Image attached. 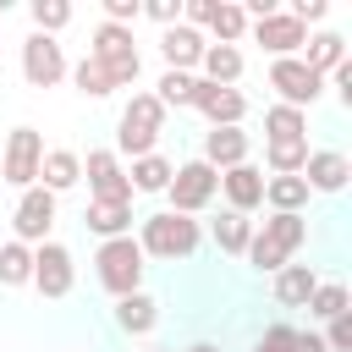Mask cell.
I'll return each mask as SVG.
<instances>
[{
  "label": "cell",
  "mask_w": 352,
  "mask_h": 352,
  "mask_svg": "<svg viewBox=\"0 0 352 352\" xmlns=\"http://www.w3.org/2000/svg\"><path fill=\"white\" fill-rule=\"evenodd\" d=\"M308 242V220L302 214H270L253 236H248V264L258 270V275H275L280 264H292V253Z\"/></svg>",
  "instance_id": "obj_1"
},
{
  "label": "cell",
  "mask_w": 352,
  "mask_h": 352,
  "mask_svg": "<svg viewBox=\"0 0 352 352\" xmlns=\"http://www.w3.org/2000/svg\"><path fill=\"white\" fill-rule=\"evenodd\" d=\"M198 236H204L198 220L160 209V214H143L138 248H143V258H165V264H176V258H192V253H198Z\"/></svg>",
  "instance_id": "obj_2"
},
{
  "label": "cell",
  "mask_w": 352,
  "mask_h": 352,
  "mask_svg": "<svg viewBox=\"0 0 352 352\" xmlns=\"http://www.w3.org/2000/svg\"><path fill=\"white\" fill-rule=\"evenodd\" d=\"M143 248H138V236H110V242H99V253H94V275H99V286L110 292V297H132V292H143Z\"/></svg>",
  "instance_id": "obj_3"
},
{
  "label": "cell",
  "mask_w": 352,
  "mask_h": 352,
  "mask_svg": "<svg viewBox=\"0 0 352 352\" xmlns=\"http://www.w3.org/2000/svg\"><path fill=\"white\" fill-rule=\"evenodd\" d=\"M88 55L110 72V82H116V88L138 82V72H143V55H138V44H132V28H116V22H99V28H94Z\"/></svg>",
  "instance_id": "obj_4"
},
{
  "label": "cell",
  "mask_w": 352,
  "mask_h": 352,
  "mask_svg": "<svg viewBox=\"0 0 352 352\" xmlns=\"http://www.w3.org/2000/svg\"><path fill=\"white\" fill-rule=\"evenodd\" d=\"M214 192H220V170L214 165H204V160H187V165H176V176H170V187H165V198H170V214H198V209H209L214 204Z\"/></svg>",
  "instance_id": "obj_5"
},
{
  "label": "cell",
  "mask_w": 352,
  "mask_h": 352,
  "mask_svg": "<svg viewBox=\"0 0 352 352\" xmlns=\"http://www.w3.org/2000/svg\"><path fill=\"white\" fill-rule=\"evenodd\" d=\"M270 88H275V104L308 110V104L324 94V77H319V72H308L297 55H286V60H270Z\"/></svg>",
  "instance_id": "obj_6"
},
{
  "label": "cell",
  "mask_w": 352,
  "mask_h": 352,
  "mask_svg": "<svg viewBox=\"0 0 352 352\" xmlns=\"http://www.w3.org/2000/svg\"><path fill=\"white\" fill-rule=\"evenodd\" d=\"M38 160H44V138H38L33 126H16V132L6 138L0 176H6L16 192H28V187H38Z\"/></svg>",
  "instance_id": "obj_7"
},
{
  "label": "cell",
  "mask_w": 352,
  "mask_h": 352,
  "mask_svg": "<svg viewBox=\"0 0 352 352\" xmlns=\"http://www.w3.org/2000/svg\"><path fill=\"white\" fill-rule=\"evenodd\" d=\"M66 72H72L66 66V50L50 33H28L22 38V77H28V88H55Z\"/></svg>",
  "instance_id": "obj_8"
},
{
  "label": "cell",
  "mask_w": 352,
  "mask_h": 352,
  "mask_svg": "<svg viewBox=\"0 0 352 352\" xmlns=\"http://www.w3.org/2000/svg\"><path fill=\"white\" fill-rule=\"evenodd\" d=\"M82 176H88V192L99 204H132V182H126V165L116 160V148H88Z\"/></svg>",
  "instance_id": "obj_9"
},
{
  "label": "cell",
  "mask_w": 352,
  "mask_h": 352,
  "mask_svg": "<svg viewBox=\"0 0 352 352\" xmlns=\"http://www.w3.org/2000/svg\"><path fill=\"white\" fill-rule=\"evenodd\" d=\"M248 38H253L258 50H270L275 60H286V55H302V38H308V28H302L292 11H270V16L248 22Z\"/></svg>",
  "instance_id": "obj_10"
},
{
  "label": "cell",
  "mask_w": 352,
  "mask_h": 352,
  "mask_svg": "<svg viewBox=\"0 0 352 352\" xmlns=\"http://www.w3.org/2000/svg\"><path fill=\"white\" fill-rule=\"evenodd\" d=\"M16 242L22 248H38V242H50V226H55V192H44V187H28L22 198H16Z\"/></svg>",
  "instance_id": "obj_11"
},
{
  "label": "cell",
  "mask_w": 352,
  "mask_h": 352,
  "mask_svg": "<svg viewBox=\"0 0 352 352\" xmlns=\"http://www.w3.org/2000/svg\"><path fill=\"white\" fill-rule=\"evenodd\" d=\"M72 280H77L72 248H60V242H38V248H33V286H38L44 297H66Z\"/></svg>",
  "instance_id": "obj_12"
},
{
  "label": "cell",
  "mask_w": 352,
  "mask_h": 352,
  "mask_svg": "<svg viewBox=\"0 0 352 352\" xmlns=\"http://www.w3.org/2000/svg\"><path fill=\"white\" fill-rule=\"evenodd\" d=\"M192 110H198L209 126H242V121H248V99H242V88H214V82H204V77H198Z\"/></svg>",
  "instance_id": "obj_13"
},
{
  "label": "cell",
  "mask_w": 352,
  "mask_h": 352,
  "mask_svg": "<svg viewBox=\"0 0 352 352\" xmlns=\"http://www.w3.org/2000/svg\"><path fill=\"white\" fill-rule=\"evenodd\" d=\"M302 182H308V192H341V187L352 182V160H346L341 148H308Z\"/></svg>",
  "instance_id": "obj_14"
},
{
  "label": "cell",
  "mask_w": 352,
  "mask_h": 352,
  "mask_svg": "<svg viewBox=\"0 0 352 352\" xmlns=\"http://www.w3.org/2000/svg\"><path fill=\"white\" fill-rule=\"evenodd\" d=\"M220 192H226V209H236V214H253L258 204H264V170L248 160V165H231V170H220Z\"/></svg>",
  "instance_id": "obj_15"
},
{
  "label": "cell",
  "mask_w": 352,
  "mask_h": 352,
  "mask_svg": "<svg viewBox=\"0 0 352 352\" xmlns=\"http://www.w3.org/2000/svg\"><path fill=\"white\" fill-rule=\"evenodd\" d=\"M204 50H209V38H204L198 28H187V22H176V28H165V33H160L165 72H192V66L204 60Z\"/></svg>",
  "instance_id": "obj_16"
},
{
  "label": "cell",
  "mask_w": 352,
  "mask_h": 352,
  "mask_svg": "<svg viewBox=\"0 0 352 352\" xmlns=\"http://www.w3.org/2000/svg\"><path fill=\"white\" fill-rule=\"evenodd\" d=\"M248 132L242 126H209L204 132V165H214V170H231V165H248Z\"/></svg>",
  "instance_id": "obj_17"
},
{
  "label": "cell",
  "mask_w": 352,
  "mask_h": 352,
  "mask_svg": "<svg viewBox=\"0 0 352 352\" xmlns=\"http://www.w3.org/2000/svg\"><path fill=\"white\" fill-rule=\"evenodd\" d=\"M82 182V154L77 148H44V160H38V187L44 192H66V187H77Z\"/></svg>",
  "instance_id": "obj_18"
},
{
  "label": "cell",
  "mask_w": 352,
  "mask_h": 352,
  "mask_svg": "<svg viewBox=\"0 0 352 352\" xmlns=\"http://www.w3.org/2000/svg\"><path fill=\"white\" fill-rule=\"evenodd\" d=\"M314 286H319V270L314 264H280L275 270V302L280 308H308Z\"/></svg>",
  "instance_id": "obj_19"
},
{
  "label": "cell",
  "mask_w": 352,
  "mask_h": 352,
  "mask_svg": "<svg viewBox=\"0 0 352 352\" xmlns=\"http://www.w3.org/2000/svg\"><path fill=\"white\" fill-rule=\"evenodd\" d=\"M297 60H302L308 72L330 77V72H336V66L346 60V38H341V33H330V28H324V33H308V38H302V55H297Z\"/></svg>",
  "instance_id": "obj_20"
},
{
  "label": "cell",
  "mask_w": 352,
  "mask_h": 352,
  "mask_svg": "<svg viewBox=\"0 0 352 352\" xmlns=\"http://www.w3.org/2000/svg\"><path fill=\"white\" fill-rule=\"evenodd\" d=\"M198 77L214 82V88H236L242 82V50L236 44H209L204 60H198Z\"/></svg>",
  "instance_id": "obj_21"
},
{
  "label": "cell",
  "mask_w": 352,
  "mask_h": 352,
  "mask_svg": "<svg viewBox=\"0 0 352 352\" xmlns=\"http://www.w3.org/2000/svg\"><path fill=\"white\" fill-rule=\"evenodd\" d=\"M308 182L302 176H264V204H270V214H302L308 209Z\"/></svg>",
  "instance_id": "obj_22"
},
{
  "label": "cell",
  "mask_w": 352,
  "mask_h": 352,
  "mask_svg": "<svg viewBox=\"0 0 352 352\" xmlns=\"http://www.w3.org/2000/svg\"><path fill=\"white\" fill-rule=\"evenodd\" d=\"M116 324H121L126 336H148V330L160 324V302H154L148 292H132V297H116Z\"/></svg>",
  "instance_id": "obj_23"
},
{
  "label": "cell",
  "mask_w": 352,
  "mask_h": 352,
  "mask_svg": "<svg viewBox=\"0 0 352 352\" xmlns=\"http://www.w3.org/2000/svg\"><path fill=\"white\" fill-rule=\"evenodd\" d=\"M88 231L99 236V242H110V236H132V204H88Z\"/></svg>",
  "instance_id": "obj_24"
},
{
  "label": "cell",
  "mask_w": 352,
  "mask_h": 352,
  "mask_svg": "<svg viewBox=\"0 0 352 352\" xmlns=\"http://www.w3.org/2000/svg\"><path fill=\"white\" fill-rule=\"evenodd\" d=\"M209 236H214V248H220V253L242 258V253H248V236H253V220H248V214H236V209H220V220L209 226Z\"/></svg>",
  "instance_id": "obj_25"
},
{
  "label": "cell",
  "mask_w": 352,
  "mask_h": 352,
  "mask_svg": "<svg viewBox=\"0 0 352 352\" xmlns=\"http://www.w3.org/2000/svg\"><path fill=\"white\" fill-rule=\"evenodd\" d=\"M170 176H176V165H170L165 154H143V160H132V170H126L132 192H165Z\"/></svg>",
  "instance_id": "obj_26"
},
{
  "label": "cell",
  "mask_w": 352,
  "mask_h": 352,
  "mask_svg": "<svg viewBox=\"0 0 352 352\" xmlns=\"http://www.w3.org/2000/svg\"><path fill=\"white\" fill-rule=\"evenodd\" d=\"M209 33H214V44H242V38H248V11H242L236 0H214Z\"/></svg>",
  "instance_id": "obj_27"
},
{
  "label": "cell",
  "mask_w": 352,
  "mask_h": 352,
  "mask_svg": "<svg viewBox=\"0 0 352 352\" xmlns=\"http://www.w3.org/2000/svg\"><path fill=\"white\" fill-rule=\"evenodd\" d=\"M286 138H308V110L270 104L264 110V143H286Z\"/></svg>",
  "instance_id": "obj_28"
},
{
  "label": "cell",
  "mask_w": 352,
  "mask_h": 352,
  "mask_svg": "<svg viewBox=\"0 0 352 352\" xmlns=\"http://www.w3.org/2000/svg\"><path fill=\"white\" fill-rule=\"evenodd\" d=\"M264 165H270V176H302V165H308V138L264 143Z\"/></svg>",
  "instance_id": "obj_29"
},
{
  "label": "cell",
  "mask_w": 352,
  "mask_h": 352,
  "mask_svg": "<svg viewBox=\"0 0 352 352\" xmlns=\"http://www.w3.org/2000/svg\"><path fill=\"white\" fill-rule=\"evenodd\" d=\"M0 286H33V248H22L16 236L0 242Z\"/></svg>",
  "instance_id": "obj_30"
},
{
  "label": "cell",
  "mask_w": 352,
  "mask_h": 352,
  "mask_svg": "<svg viewBox=\"0 0 352 352\" xmlns=\"http://www.w3.org/2000/svg\"><path fill=\"white\" fill-rule=\"evenodd\" d=\"M192 94H198V77L192 72H160V82H154V99L170 110H192Z\"/></svg>",
  "instance_id": "obj_31"
},
{
  "label": "cell",
  "mask_w": 352,
  "mask_h": 352,
  "mask_svg": "<svg viewBox=\"0 0 352 352\" xmlns=\"http://www.w3.org/2000/svg\"><path fill=\"white\" fill-rule=\"evenodd\" d=\"M121 121H126V126H143V132L160 138V132H165V104H160L154 94H132V99L121 104Z\"/></svg>",
  "instance_id": "obj_32"
},
{
  "label": "cell",
  "mask_w": 352,
  "mask_h": 352,
  "mask_svg": "<svg viewBox=\"0 0 352 352\" xmlns=\"http://www.w3.org/2000/svg\"><path fill=\"white\" fill-rule=\"evenodd\" d=\"M72 82H77V94H88V99H104V94H116V82H110V72L94 60V55H82L77 66H72Z\"/></svg>",
  "instance_id": "obj_33"
},
{
  "label": "cell",
  "mask_w": 352,
  "mask_h": 352,
  "mask_svg": "<svg viewBox=\"0 0 352 352\" xmlns=\"http://www.w3.org/2000/svg\"><path fill=\"white\" fill-rule=\"evenodd\" d=\"M28 16H33V33H50V38H55V33L72 22V0H33Z\"/></svg>",
  "instance_id": "obj_34"
},
{
  "label": "cell",
  "mask_w": 352,
  "mask_h": 352,
  "mask_svg": "<svg viewBox=\"0 0 352 352\" xmlns=\"http://www.w3.org/2000/svg\"><path fill=\"white\" fill-rule=\"evenodd\" d=\"M308 314H314V319H336V314H346V286H341V280H319L314 297H308Z\"/></svg>",
  "instance_id": "obj_35"
},
{
  "label": "cell",
  "mask_w": 352,
  "mask_h": 352,
  "mask_svg": "<svg viewBox=\"0 0 352 352\" xmlns=\"http://www.w3.org/2000/svg\"><path fill=\"white\" fill-rule=\"evenodd\" d=\"M154 132H143V126H126V121H116V148L121 154H132V160H143V154H154Z\"/></svg>",
  "instance_id": "obj_36"
},
{
  "label": "cell",
  "mask_w": 352,
  "mask_h": 352,
  "mask_svg": "<svg viewBox=\"0 0 352 352\" xmlns=\"http://www.w3.org/2000/svg\"><path fill=\"white\" fill-rule=\"evenodd\" d=\"M324 352H352V308L346 314H336V319H324Z\"/></svg>",
  "instance_id": "obj_37"
},
{
  "label": "cell",
  "mask_w": 352,
  "mask_h": 352,
  "mask_svg": "<svg viewBox=\"0 0 352 352\" xmlns=\"http://www.w3.org/2000/svg\"><path fill=\"white\" fill-rule=\"evenodd\" d=\"M292 336H297V330L275 319V324H264V336L253 341V352H292Z\"/></svg>",
  "instance_id": "obj_38"
},
{
  "label": "cell",
  "mask_w": 352,
  "mask_h": 352,
  "mask_svg": "<svg viewBox=\"0 0 352 352\" xmlns=\"http://www.w3.org/2000/svg\"><path fill=\"white\" fill-rule=\"evenodd\" d=\"M143 16V0H104V22H116V28H132Z\"/></svg>",
  "instance_id": "obj_39"
},
{
  "label": "cell",
  "mask_w": 352,
  "mask_h": 352,
  "mask_svg": "<svg viewBox=\"0 0 352 352\" xmlns=\"http://www.w3.org/2000/svg\"><path fill=\"white\" fill-rule=\"evenodd\" d=\"M143 16L160 22V28H176L182 22V0H143Z\"/></svg>",
  "instance_id": "obj_40"
},
{
  "label": "cell",
  "mask_w": 352,
  "mask_h": 352,
  "mask_svg": "<svg viewBox=\"0 0 352 352\" xmlns=\"http://www.w3.org/2000/svg\"><path fill=\"white\" fill-rule=\"evenodd\" d=\"M324 11H330L324 0H292V16H297L302 28H308V22H324Z\"/></svg>",
  "instance_id": "obj_41"
},
{
  "label": "cell",
  "mask_w": 352,
  "mask_h": 352,
  "mask_svg": "<svg viewBox=\"0 0 352 352\" xmlns=\"http://www.w3.org/2000/svg\"><path fill=\"white\" fill-rule=\"evenodd\" d=\"M324 82H336V94H341V104H352V60H341Z\"/></svg>",
  "instance_id": "obj_42"
},
{
  "label": "cell",
  "mask_w": 352,
  "mask_h": 352,
  "mask_svg": "<svg viewBox=\"0 0 352 352\" xmlns=\"http://www.w3.org/2000/svg\"><path fill=\"white\" fill-rule=\"evenodd\" d=\"M292 352H324L319 330H297V336H292Z\"/></svg>",
  "instance_id": "obj_43"
},
{
  "label": "cell",
  "mask_w": 352,
  "mask_h": 352,
  "mask_svg": "<svg viewBox=\"0 0 352 352\" xmlns=\"http://www.w3.org/2000/svg\"><path fill=\"white\" fill-rule=\"evenodd\" d=\"M187 352H220V346H214V341H192Z\"/></svg>",
  "instance_id": "obj_44"
},
{
  "label": "cell",
  "mask_w": 352,
  "mask_h": 352,
  "mask_svg": "<svg viewBox=\"0 0 352 352\" xmlns=\"http://www.w3.org/2000/svg\"><path fill=\"white\" fill-rule=\"evenodd\" d=\"M154 352H170V346H154Z\"/></svg>",
  "instance_id": "obj_45"
}]
</instances>
